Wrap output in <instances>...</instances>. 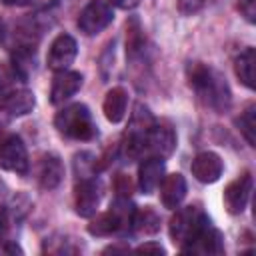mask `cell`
<instances>
[{"label": "cell", "mask_w": 256, "mask_h": 256, "mask_svg": "<svg viewBox=\"0 0 256 256\" xmlns=\"http://www.w3.org/2000/svg\"><path fill=\"white\" fill-rule=\"evenodd\" d=\"M186 74H188L190 88L196 92L198 100L206 108H210L218 114H222L230 108L232 94H230L228 82L216 68L202 64V62H190L186 68Z\"/></svg>", "instance_id": "1"}, {"label": "cell", "mask_w": 256, "mask_h": 256, "mask_svg": "<svg viewBox=\"0 0 256 256\" xmlns=\"http://www.w3.org/2000/svg\"><path fill=\"white\" fill-rule=\"evenodd\" d=\"M54 126L62 136H66L70 140H92L98 134L92 114H90L88 106H84V104L64 106L56 114Z\"/></svg>", "instance_id": "2"}, {"label": "cell", "mask_w": 256, "mask_h": 256, "mask_svg": "<svg viewBox=\"0 0 256 256\" xmlns=\"http://www.w3.org/2000/svg\"><path fill=\"white\" fill-rule=\"evenodd\" d=\"M132 216H134V208L128 204V198L120 196L106 212L98 214L88 224V232L92 236H112L126 232L128 228H132Z\"/></svg>", "instance_id": "3"}, {"label": "cell", "mask_w": 256, "mask_h": 256, "mask_svg": "<svg viewBox=\"0 0 256 256\" xmlns=\"http://www.w3.org/2000/svg\"><path fill=\"white\" fill-rule=\"evenodd\" d=\"M206 224H210V218L204 214V210L200 206H186L180 208L172 220H170V238L174 244L184 246L188 240H192Z\"/></svg>", "instance_id": "4"}, {"label": "cell", "mask_w": 256, "mask_h": 256, "mask_svg": "<svg viewBox=\"0 0 256 256\" xmlns=\"http://www.w3.org/2000/svg\"><path fill=\"white\" fill-rule=\"evenodd\" d=\"M112 18H114V14H112V8L108 2L90 0L78 16V28L86 36H96L112 22Z\"/></svg>", "instance_id": "5"}, {"label": "cell", "mask_w": 256, "mask_h": 256, "mask_svg": "<svg viewBox=\"0 0 256 256\" xmlns=\"http://www.w3.org/2000/svg\"><path fill=\"white\" fill-rule=\"evenodd\" d=\"M102 198V186L98 180L90 178V176H82L76 186H74V208L76 214L90 218L96 214L98 204Z\"/></svg>", "instance_id": "6"}, {"label": "cell", "mask_w": 256, "mask_h": 256, "mask_svg": "<svg viewBox=\"0 0 256 256\" xmlns=\"http://www.w3.org/2000/svg\"><path fill=\"white\" fill-rule=\"evenodd\" d=\"M0 166L16 174L28 172V152L20 136L10 134L0 140Z\"/></svg>", "instance_id": "7"}, {"label": "cell", "mask_w": 256, "mask_h": 256, "mask_svg": "<svg viewBox=\"0 0 256 256\" xmlns=\"http://www.w3.org/2000/svg\"><path fill=\"white\" fill-rule=\"evenodd\" d=\"M184 254H198V256H212V254H222L224 252V242L222 234L212 226L206 224L192 240H188L184 246H180Z\"/></svg>", "instance_id": "8"}, {"label": "cell", "mask_w": 256, "mask_h": 256, "mask_svg": "<svg viewBox=\"0 0 256 256\" xmlns=\"http://www.w3.org/2000/svg\"><path fill=\"white\" fill-rule=\"evenodd\" d=\"M76 54H78L76 40L70 34H58L48 50V58H46L48 68L54 72L68 70L70 64L76 60Z\"/></svg>", "instance_id": "9"}, {"label": "cell", "mask_w": 256, "mask_h": 256, "mask_svg": "<svg viewBox=\"0 0 256 256\" xmlns=\"http://www.w3.org/2000/svg\"><path fill=\"white\" fill-rule=\"evenodd\" d=\"M252 192V176L250 172H242L236 180H232L224 190V206L230 214H240Z\"/></svg>", "instance_id": "10"}, {"label": "cell", "mask_w": 256, "mask_h": 256, "mask_svg": "<svg viewBox=\"0 0 256 256\" xmlns=\"http://www.w3.org/2000/svg\"><path fill=\"white\" fill-rule=\"evenodd\" d=\"M190 170H192V176H194L198 182H202V184H212V182H216V180L222 176L224 162H222V158H220L216 152L206 150V152L196 154V158L192 160Z\"/></svg>", "instance_id": "11"}, {"label": "cell", "mask_w": 256, "mask_h": 256, "mask_svg": "<svg viewBox=\"0 0 256 256\" xmlns=\"http://www.w3.org/2000/svg\"><path fill=\"white\" fill-rule=\"evenodd\" d=\"M82 86V74L72 70H60L54 76L52 88H50V102L52 104H64L70 96H74Z\"/></svg>", "instance_id": "12"}, {"label": "cell", "mask_w": 256, "mask_h": 256, "mask_svg": "<svg viewBox=\"0 0 256 256\" xmlns=\"http://www.w3.org/2000/svg\"><path fill=\"white\" fill-rule=\"evenodd\" d=\"M164 176V158L160 156H146L138 168V188L144 194H152Z\"/></svg>", "instance_id": "13"}, {"label": "cell", "mask_w": 256, "mask_h": 256, "mask_svg": "<svg viewBox=\"0 0 256 256\" xmlns=\"http://www.w3.org/2000/svg\"><path fill=\"white\" fill-rule=\"evenodd\" d=\"M158 188H160V200H162L164 208H170V210L178 208L180 202H182L184 196H186V180H184V176L178 174V172L162 176Z\"/></svg>", "instance_id": "14"}, {"label": "cell", "mask_w": 256, "mask_h": 256, "mask_svg": "<svg viewBox=\"0 0 256 256\" xmlns=\"http://www.w3.org/2000/svg\"><path fill=\"white\" fill-rule=\"evenodd\" d=\"M64 178V164L56 154H44L38 162V184L44 190H54Z\"/></svg>", "instance_id": "15"}, {"label": "cell", "mask_w": 256, "mask_h": 256, "mask_svg": "<svg viewBox=\"0 0 256 256\" xmlns=\"http://www.w3.org/2000/svg\"><path fill=\"white\" fill-rule=\"evenodd\" d=\"M34 104H36L34 94H32L26 86H22V88L10 92L8 96L0 98V108H2V112H4L8 118H10V116H24V114L32 112Z\"/></svg>", "instance_id": "16"}, {"label": "cell", "mask_w": 256, "mask_h": 256, "mask_svg": "<svg viewBox=\"0 0 256 256\" xmlns=\"http://www.w3.org/2000/svg\"><path fill=\"white\" fill-rule=\"evenodd\" d=\"M102 108H104L106 120L112 122V124H118L126 116V108H128V94H126V90L120 88V86L108 90Z\"/></svg>", "instance_id": "17"}, {"label": "cell", "mask_w": 256, "mask_h": 256, "mask_svg": "<svg viewBox=\"0 0 256 256\" xmlns=\"http://www.w3.org/2000/svg\"><path fill=\"white\" fill-rule=\"evenodd\" d=\"M254 64H256V52H254V48H244L238 56H236V60H234V72H236V76L240 78V82L246 86V88H254Z\"/></svg>", "instance_id": "18"}, {"label": "cell", "mask_w": 256, "mask_h": 256, "mask_svg": "<svg viewBox=\"0 0 256 256\" xmlns=\"http://www.w3.org/2000/svg\"><path fill=\"white\" fill-rule=\"evenodd\" d=\"M160 228V216L152 206H144L140 210H134L132 216V230L138 234H154Z\"/></svg>", "instance_id": "19"}, {"label": "cell", "mask_w": 256, "mask_h": 256, "mask_svg": "<svg viewBox=\"0 0 256 256\" xmlns=\"http://www.w3.org/2000/svg\"><path fill=\"white\" fill-rule=\"evenodd\" d=\"M24 78H26V74H22L14 64H8V62L0 60V98H4L10 92L22 88Z\"/></svg>", "instance_id": "20"}, {"label": "cell", "mask_w": 256, "mask_h": 256, "mask_svg": "<svg viewBox=\"0 0 256 256\" xmlns=\"http://www.w3.org/2000/svg\"><path fill=\"white\" fill-rule=\"evenodd\" d=\"M254 114H256V106L250 104V106L240 114V118H236V124H238L242 136L246 138V142H248L250 146H256V118H254Z\"/></svg>", "instance_id": "21"}, {"label": "cell", "mask_w": 256, "mask_h": 256, "mask_svg": "<svg viewBox=\"0 0 256 256\" xmlns=\"http://www.w3.org/2000/svg\"><path fill=\"white\" fill-rule=\"evenodd\" d=\"M42 250L48 252V254H58V256H62V254H76L80 248L74 246L70 238L56 234V236L44 240V248H42Z\"/></svg>", "instance_id": "22"}, {"label": "cell", "mask_w": 256, "mask_h": 256, "mask_svg": "<svg viewBox=\"0 0 256 256\" xmlns=\"http://www.w3.org/2000/svg\"><path fill=\"white\" fill-rule=\"evenodd\" d=\"M216 0H176V6H178V12L184 14V16H194L198 12H202L204 8L212 6Z\"/></svg>", "instance_id": "23"}, {"label": "cell", "mask_w": 256, "mask_h": 256, "mask_svg": "<svg viewBox=\"0 0 256 256\" xmlns=\"http://www.w3.org/2000/svg\"><path fill=\"white\" fill-rule=\"evenodd\" d=\"M240 10H242V14L246 16L248 22H254V16H256L254 0H240Z\"/></svg>", "instance_id": "24"}, {"label": "cell", "mask_w": 256, "mask_h": 256, "mask_svg": "<svg viewBox=\"0 0 256 256\" xmlns=\"http://www.w3.org/2000/svg\"><path fill=\"white\" fill-rule=\"evenodd\" d=\"M136 252H154V254H164V248L156 242H146V244H140L136 248Z\"/></svg>", "instance_id": "25"}, {"label": "cell", "mask_w": 256, "mask_h": 256, "mask_svg": "<svg viewBox=\"0 0 256 256\" xmlns=\"http://www.w3.org/2000/svg\"><path fill=\"white\" fill-rule=\"evenodd\" d=\"M0 254H22V250H20V246H16L14 242H4V244H0Z\"/></svg>", "instance_id": "26"}, {"label": "cell", "mask_w": 256, "mask_h": 256, "mask_svg": "<svg viewBox=\"0 0 256 256\" xmlns=\"http://www.w3.org/2000/svg\"><path fill=\"white\" fill-rule=\"evenodd\" d=\"M110 4H114L116 8H122V10H130V8H136L140 4V0H110Z\"/></svg>", "instance_id": "27"}, {"label": "cell", "mask_w": 256, "mask_h": 256, "mask_svg": "<svg viewBox=\"0 0 256 256\" xmlns=\"http://www.w3.org/2000/svg\"><path fill=\"white\" fill-rule=\"evenodd\" d=\"M6 6H26V4H30L32 0H2Z\"/></svg>", "instance_id": "28"}]
</instances>
